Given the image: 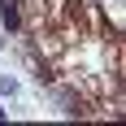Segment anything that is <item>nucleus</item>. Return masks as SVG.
Segmentation results:
<instances>
[{
  "label": "nucleus",
  "mask_w": 126,
  "mask_h": 126,
  "mask_svg": "<svg viewBox=\"0 0 126 126\" xmlns=\"http://www.w3.org/2000/svg\"><path fill=\"white\" fill-rule=\"evenodd\" d=\"M22 0H0V22L9 26V31H22V9H17Z\"/></svg>",
  "instance_id": "1"
}]
</instances>
